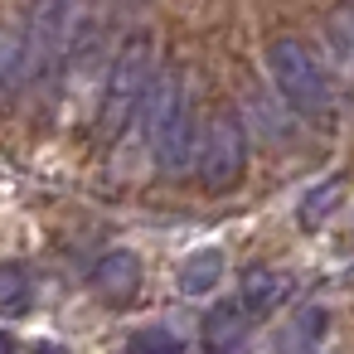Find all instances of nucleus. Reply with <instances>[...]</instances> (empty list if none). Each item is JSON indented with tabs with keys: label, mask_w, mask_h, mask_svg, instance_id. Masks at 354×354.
Returning a JSON list of instances; mask_svg holds the SVG:
<instances>
[{
	"label": "nucleus",
	"mask_w": 354,
	"mask_h": 354,
	"mask_svg": "<svg viewBox=\"0 0 354 354\" xmlns=\"http://www.w3.org/2000/svg\"><path fill=\"white\" fill-rule=\"evenodd\" d=\"M68 44V0H30L6 39V97L39 83Z\"/></svg>",
	"instance_id": "obj_1"
},
{
	"label": "nucleus",
	"mask_w": 354,
	"mask_h": 354,
	"mask_svg": "<svg viewBox=\"0 0 354 354\" xmlns=\"http://www.w3.org/2000/svg\"><path fill=\"white\" fill-rule=\"evenodd\" d=\"M156 78H160V73H156L151 39H146V35L127 39V49L117 54V64H112V73H107V83H102V97H97V136H102V141H117V136L131 127V117H136L141 102L151 97Z\"/></svg>",
	"instance_id": "obj_2"
},
{
	"label": "nucleus",
	"mask_w": 354,
	"mask_h": 354,
	"mask_svg": "<svg viewBox=\"0 0 354 354\" xmlns=\"http://www.w3.org/2000/svg\"><path fill=\"white\" fill-rule=\"evenodd\" d=\"M146 131H151L156 160L170 175H180L189 165V156H199L194 151V97L185 93V78L175 68L160 73L156 88H151V122H146Z\"/></svg>",
	"instance_id": "obj_3"
},
{
	"label": "nucleus",
	"mask_w": 354,
	"mask_h": 354,
	"mask_svg": "<svg viewBox=\"0 0 354 354\" xmlns=\"http://www.w3.org/2000/svg\"><path fill=\"white\" fill-rule=\"evenodd\" d=\"M267 73L301 117H330V78L301 39H277L267 49Z\"/></svg>",
	"instance_id": "obj_4"
},
{
	"label": "nucleus",
	"mask_w": 354,
	"mask_h": 354,
	"mask_svg": "<svg viewBox=\"0 0 354 354\" xmlns=\"http://www.w3.org/2000/svg\"><path fill=\"white\" fill-rule=\"evenodd\" d=\"M199 180L209 189H233L243 180V165H248V131L233 112H218L209 127H204V141H199Z\"/></svg>",
	"instance_id": "obj_5"
},
{
	"label": "nucleus",
	"mask_w": 354,
	"mask_h": 354,
	"mask_svg": "<svg viewBox=\"0 0 354 354\" xmlns=\"http://www.w3.org/2000/svg\"><path fill=\"white\" fill-rule=\"evenodd\" d=\"M93 291L112 306H127L136 291H141V257L127 252V248H112L107 257H97L93 267Z\"/></svg>",
	"instance_id": "obj_6"
},
{
	"label": "nucleus",
	"mask_w": 354,
	"mask_h": 354,
	"mask_svg": "<svg viewBox=\"0 0 354 354\" xmlns=\"http://www.w3.org/2000/svg\"><path fill=\"white\" fill-rule=\"evenodd\" d=\"M248 330H252L248 306H243V301H223V306H214V310L204 315V349H209V354H233V349L248 339Z\"/></svg>",
	"instance_id": "obj_7"
},
{
	"label": "nucleus",
	"mask_w": 354,
	"mask_h": 354,
	"mask_svg": "<svg viewBox=\"0 0 354 354\" xmlns=\"http://www.w3.org/2000/svg\"><path fill=\"white\" fill-rule=\"evenodd\" d=\"M238 301L248 306L252 320H257V315H272V310L286 301V277H281V272H267V267H252V272L243 277Z\"/></svg>",
	"instance_id": "obj_8"
},
{
	"label": "nucleus",
	"mask_w": 354,
	"mask_h": 354,
	"mask_svg": "<svg viewBox=\"0 0 354 354\" xmlns=\"http://www.w3.org/2000/svg\"><path fill=\"white\" fill-rule=\"evenodd\" d=\"M325 44H330L335 68L354 83V0H344V6L330 10V20H325Z\"/></svg>",
	"instance_id": "obj_9"
},
{
	"label": "nucleus",
	"mask_w": 354,
	"mask_h": 354,
	"mask_svg": "<svg viewBox=\"0 0 354 354\" xmlns=\"http://www.w3.org/2000/svg\"><path fill=\"white\" fill-rule=\"evenodd\" d=\"M218 277H223V252L218 248H199L180 262V291H189V296L218 286Z\"/></svg>",
	"instance_id": "obj_10"
},
{
	"label": "nucleus",
	"mask_w": 354,
	"mask_h": 354,
	"mask_svg": "<svg viewBox=\"0 0 354 354\" xmlns=\"http://www.w3.org/2000/svg\"><path fill=\"white\" fill-rule=\"evenodd\" d=\"M30 306H35V277L20 262H6V272H0V310H6V320H20Z\"/></svg>",
	"instance_id": "obj_11"
},
{
	"label": "nucleus",
	"mask_w": 354,
	"mask_h": 354,
	"mask_svg": "<svg viewBox=\"0 0 354 354\" xmlns=\"http://www.w3.org/2000/svg\"><path fill=\"white\" fill-rule=\"evenodd\" d=\"M127 354H189V349H185V339H180V335H170L165 325H151V330L131 335Z\"/></svg>",
	"instance_id": "obj_12"
},
{
	"label": "nucleus",
	"mask_w": 354,
	"mask_h": 354,
	"mask_svg": "<svg viewBox=\"0 0 354 354\" xmlns=\"http://www.w3.org/2000/svg\"><path fill=\"white\" fill-rule=\"evenodd\" d=\"M325 310H306L301 320H291V330H286V339H281V349H291V344H301V354H310L315 344H320V335H325Z\"/></svg>",
	"instance_id": "obj_13"
},
{
	"label": "nucleus",
	"mask_w": 354,
	"mask_h": 354,
	"mask_svg": "<svg viewBox=\"0 0 354 354\" xmlns=\"http://www.w3.org/2000/svg\"><path fill=\"white\" fill-rule=\"evenodd\" d=\"M335 194H339V185H335V180L315 185V189L306 194V204H301V223H306V228H320V218L335 209Z\"/></svg>",
	"instance_id": "obj_14"
},
{
	"label": "nucleus",
	"mask_w": 354,
	"mask_h": 354,
	"mask_svg": "<svg viewBox=\"0 0 354 354\" xmlns=\"http://www.w3.org/2000/svg\"><path fill=\"white\" fill-rule=\"evenodd\" d=\"M30 354H68V349H64V344H35Z\"/></svg>",
	"instance_id": "obj_15"
}]
</instances>
